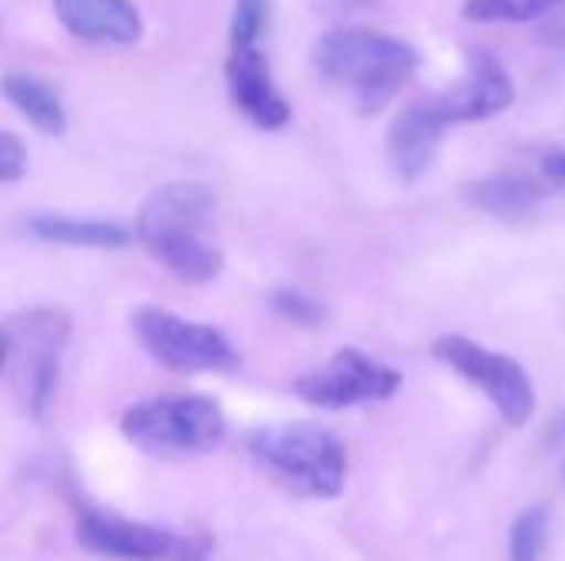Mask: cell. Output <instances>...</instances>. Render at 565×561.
Wrapping results in <instances>:
<instances>
[{
    "instance_id": "8fae6325",
    "label": "cell",
    "mask_w": 565,
    "mask_h": 561,
    "mask_svg": "<svg viewBox=\"0 0 565 561\" xmlns=\"http://www.w3.org/2000/svg\"><path fill=\"white\" fill-rule=\"evenodd\" d=\"M450 129V119L437 106V99L407 103L394 122L387 126V162L401 182H417L430 172L440 142Z\"/></svg>"
},
{
    "instance_id": "9c48e42d",
    "label": "cell",
    "mask_w": 565,
    "mask_h": 561,
    "mask_svg": "<svg viewBox=\"0 0 565 561\" xmlns=\"http://www.w3.org/2000/svg\"><path fill=\"white\" fill-rule=\"evenodd\" d=\"M401 384H404L401 370L367 357L358 347H344L318 370L301 374L291 384V390L318 410H351V407L391 400L401 390Z\"/></svg>"
},
{
    "instance_id": "8992f818",
    "label": "cell",
    "mask_w": 565,
    "mask_h": 561,
    "mask_svg": "<svg viewBox=\"0 0 565 561\" xmlns=\"http://www.w3.org/2000/svg\"><path fill=\"white\" fill-rule=\"evenodd\" d=\"M76 542L109 561H209L212 555V539L205 532H175L103 509H86L79 516Z\"/></svg>"
},
{
    "instance_id": "ba28073f",
    "label": "cell",
    "mask_w": 565,
    "mask_h": 561,
    "mask_svg": "<svg viewBox=\"0 0 565 561\" xmlns=\"http://www.w3.org/2000/svg\"><path fill=\"white\" fill-rule=\"evenodd\" d=\"M132 331L146 354L166 370L225 374L238 367V354L218 327L179 317L166 308H139L132 314Z\"/></svg>"
},
{
    "instance_id": "603a6c76",
    "label": "cell",
    "mask_w": 565,
    "mask_h": 561,
    "mask_svg": "<svg viewBox=\"0 0 565 561\" xmlns=\"http://www.w3.org/2000/svg\"><path fill=\"white\" fill-rule=\"evenodd\" d=\"M563 476H565V463H563Z\"/></svg>"
},
{
    "instance_id": "7a4b0ae2",
    "label": "cell",
    "mask_w": 565,
    "mask_h": 561,
    "mask_svg": "<svg viewBox=\"0 0 565 561\" xmlns=\"http://www.w3.org/2000/svg\"><path fill=\"white\" fill-rule=\"evenodd\" d=\"M311 63L361 112H381L411 83L417 50L374 26H331L318 36Z\"/></svg>"
},
{
    "instance_id": "30bf717a",
    "label": "cell",
    "mask_w": 565,
    "mask_h": 561,
    "mask_svg": "<svg viewBox=\"0 0 565 561\" xmlns=\"http://www.w3.org/2000/svg\"><path fill=\"white\" fill-rule=\"evenodd\" d=\"M225 83H228V96H232L235 109L252 126L275 132V129H285L291 122V103L278 89L271 66H268V56L262 53L258 43L228 46Z\"/></svg>"
},
{
    "instance_id": "5bb4252c",
    "label": "cell",
    "mask_w": 565,
    "mask_h": 561,
    "mask_svg": "<svg viewBox=\"0 0 565 561\" xmlns=\"http://www.w3.org/2000/svg\"><path fill=\"white\" fill-rule=\"evenodd\" d=\"M546 195V182L530 172H493L467 185V202L503 222H523L536 215Z\"/></svg>"
},
{
    "instance_id": "7402d4cb",
    "label": "cell",
    "mask_w": 565,
    "mask_h": 561,
    "mask_svg": "<svg viewBox=\"0 0 565 561\" xmlns=\"http://www.w3.org/2000/svg\"><path fill=\"white\" fill-rule=\"evenodd\" d=\"M543 175H546L550 182H556V185H565V152L563 149H556V152H550V155L543 159Z\"/></svg>"
},
{
    "instance_id": "277c9868",
    "label": "cell",
    "mask_w": 565,
    "mask_h": 561,
    "mask_svg": "<svg viewBox=\"0 0 565 561\" xmlns=\"http://www.w3.org/2000/svg\"><path fill=\"white\" fill-rule=\"evenodd\" d=\"M248 453L295 496L338 499L348 483L344 443L315 423H268L248 436Z\"/></svg>"
},
{
    "instance_id": "3957f363",
    "label": "cell",
    "mask_w": 565,
    "mask_h": 561,
    "mask_svg": "<svg viewBox=\"0 0 565 561\" xmlns=\"http://www.w3.org/2000/svg\"><path fill=\"white\" fill-rule=\"evenodd\" d=\"M73 324L56 308H26L3 321V374L20 410L46 423L60 393V360Z\"/></svg>"
},
{
    "instance_id": "52a82bcc",
    "label": "cell",
    "mask_w": 565,
    "mask_h": 561,
    "mask_svg": "<svg viewBox=\"0 0 565 561\" xmlns=\"http://www.w3.org/2000/svg\"><path fill=\"white\" fill-rule=\"evenodd\" d=\"M434 357L447 364L460 380L477 387L510 427H526L536 417V387L520 360L497 354L463 334L437 337Z\"/></svg>"
},
{
    "instance_id": "9a60e30c",
    "label": "cell",
    "mask_w": 565,
    "mask_h": 561,
    "mask_svg": "<svg viewBox=\"0 0 565 561\" xmlns=\"http://www.w3.org/2000/svg\"><path fill=\"white\" fill-rule=\"evenodd\" d=\"M26 231L36 241L63 245V248H93V251H119L136 241V231L103 222V218H76L60 212H40L26 222Z\"/></svg>"
},
{
    "instance_id": "5b68a950",
    "label": "cell",
    "mask_w": 565,
    "mask_h": 561,
    "mask_svg": "<svg viewBox=\"0 0 565 561\" xmlns=\"http://www.w3.org/2000/svg\"><path fill=\"white\" fill-rule=\"evenodd\" d=\"M122 436L152 456H195L222 443L225 413L202 393H166L129 407L119 420Z\"/></svg>"
},
{
    "instance_id": "7c38bea8",
    "label": "cell",
    "mask_w": 565,
    "mask_h": 561,
    "mask_svg": "<svg viewBox=\"0 0 565 561\" xmlns=\"http://www.w3.org/2000/svg\"><path fill=\"white\" fill-rule=\"evenodd\" d=\"M434 99L444 109V116L450 119V126H457V122H483V119H493V116H500V112H507L513 106L516 86H513V76L503 69L500 60H493L487 53H477L470 60L467 73Z\"/></svg>"
},
{
    "instance_id": "2e32d148",
    "label": "cell",
    "mask_w": 565,
    "mask_h": 561,
    "mask_svg": "<svg viewBox=\"0 0 565 561\" xmlns=\"http://www.w3.org/2000/svg\"><path fill=\"white\" fill-rule=\"evenodd\" d=\"M3 96L33 129H40L46 136H63L66 132L63 99L43 79H36L30 73H20V69H7L3 73Z\"/></svg>"
},
{
    "instance_id": "6da1fadb",
    "label": "cell",
    "mask_w": 565,
    "mask_h": 561,
    "mask_svg": "<svg viewBox=\"0 0 565 561\" xmlns=\"http://www.w3.org/2000/svg\"><path fill=\"white\" fill-rule=\"evenodd\" d=\"M215 192L202 182L156 188L136 218V241L182 284H209L222 274L225 255L212 238Z\"/></svg>"
},
{
    "instance_id": "44dd1931",
    "label": "cell",
    "mask_w": 565,
    "mask_h": 561,
    "mask_svg": "<svg viewBox=\"0 0 565 561\" xmlns=\"http://www.w3.org/2000/svg\"><path fill=\"white\" fill-rule=\"evenodd\" d=\"M26 175V145L20 142L17 132L3 129L0 132V182L17 185Z\"/></svg>"
},
{
    "instance_id": "ac0fdd59",
    "label": "cell",
    "mask_w": 565,
    "mask_h": 561,
    "mask_svg": "<svg viewBox=\"0 0 565 561\" xmlns=\"http://www.w3.org/2000/svg\"><path fill=\"white\" fill-rule=\"evenodd\" d=\"M550 546V513L533 506L510 529V561H543Z\"/></svg>"
},
{
    "instance_id": "e0dca14e",
    "label": "cell",
    "mask_w": 565,
    "mask_h": 561,
    "mask_svg": "<svg viewBox=\"0 0 565 561\" xmlns=\"http://www.w3.org/2000/svg\"><path fill=\"white\" fill-rule=\"evenodd\" d=\"M565 0H463L470 23H530L563 13Z\"/></svg>"
},
{
    "instance_id": "4fadbf2b",
    "label": "cell",
    "mask_w": 565,
    "mask_h": 561,
    "mask_svg": "<svg viewBox=\"0 0 565 561\" xmlns=\"http://www.w3.org/2000/svg\"><path fill=\"white\" fill-rule=\"evenodd\" d=\"M60 26L86 43L132 46L142 40V13L132 0H50Z\"/></svg>"
},
{
    "instance_id": "d6986e66",
    "label": "cell",
    "mask_w": 565,
    "mask_h": 561,
    "mask_svg": "<svg viewBox=\"0 0 565 561\" xmlns=\"http://www.w3.org/2000/svg\"><path fill=\"white\" fill-rule=\"evenodd\" d=\"M268 0H235L232 7V23H228V46H245V43H262L268 30Z\"/></svg>"
},
{
    "instance_id": "ffe728a7",
    "label": "cell",
    "mask_w": 565,
    "mask_h": 561,
    "mask_svg": "<svg viewBox=\"0 0 565 561\" xmlns=\"http://www.w3.org/2000/svg\"><path fill=\"white\" fill-rule=\"evenodd\" d=\"M271 311L291 324H301V327H318L328 317L324 304L315 301L311 294L298 291V288H275L271 291Z\"/></svg>"
}]
</instances>
